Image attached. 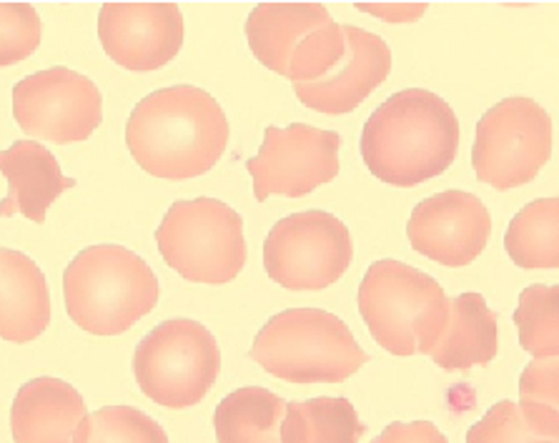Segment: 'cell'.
Segmentation results:
<instances>
[{"label": "cell", "instance_id": "6da1fadb", "mask_svg": "<svg viewBox=\"0 0 559 443\" xmlns=\"http://www.w3.org/2000/svg\"><path fill=\"white\" fill-rule=\"evenodd\" d=\"M228 135L224 108L197 85H171L148 93L131 110L126 146L146 173L164 181H189L222 160Z\"/></svg>", "mask_w": 559, "mask_h": 443}, {"label": "cell", "instance_id": "7a4b0ae2", "mask_svg": "<svg viewBox=\"0 0 559 443\" xmlns=\"http://www.w3.org/2000/svg\"><path fill=\"white\" fill-rule=\"evenodd\" d=\"M460 121L442 96L406 88L389 96L361 131V160L381 183L412 189L442 176L460 151Z\"/></svg>", "mask_w": 559, "mask_h": 443}, {"label": "cell", "instance_id": "3957f363", "mask_svg": "<svg viewBox=\"0 0 559 443\" xmlns=\"http://www.w3.org/2000/svg\"><path fill=\"white\" fill-rule=\"evenodd\" d=\"M66 311L93 336H118L156 309L160 286L141 255L116 243L83 249L63 274Z\"/></svg>", "mask_w": 559, "mask_h": 443}, {"label": "cell", "instance_id": "277c9868", "mask_svg": "<svg viewBox=\"0 0 559 443\" xmlns=\"http://www.w3.org/2000/svg\"><path fill=\"white\" fill-rule=\"evenodd\" d=\"M249 356L286 383H342L369 356L346 323L321 309H289L271 316L253 338Z\"/></svg>", "mask_w": 559, "mask_h": 443}, {"label": "cell", "instance_id": "5b68a950", "mask_svg": "<svg viewBox=\"0 0 559 443\" xmlns=\"http://www.w3.org/2000/svg\"><path fill=\"white\" fill-rule=\"evenodd\" d=\"M357 301L371 338L394 356L429 354L449 309L435 278L394 259L371 263Z\"/></svg>", "mask_w": 559, "mask_h": 443}, {"label": "cell", "instance_id": "8992f818", "mask_svg": "<svg viewBox=\"0 0 559 443\" xmlns=\"http://www.w3.org/2000/svg\"><path fill=\"white\" fill-rule=\"evenodd\" d=\"M160 259L191 284L224 286L247 266L243 220L216 199L176 201L156 228Z\"/></svg>", "mask_w": 559, "mask_h": 443}, {"label": "cell", "instance_id": "52a82bcc", "mask_svg": "<svg viewBox=\"0 0 559 443\" xmlns=\"http://www.w3.org/2000/svg\"><path fill=\"white\" fill-rule=\"evenodd\" d=\"M222 354L211 331L199 321L158 323L135 346L133 373L151 402L166 408H189L214 388Z\"/></svg>", "mask_w": 559, "mask_h": 443}, {"label": "cell", "instance_id": "ba28073f", "mask_svg": "<svg viewBox=\"0 0 559 443\" xmlns=\"http://www.w3.org/2000/svg\"><path fill=\"white\" fill-rule=\"evenodd\" d=\"M552 156V118L537 100L504 98L479 118L472 166L481 183L512 191L535 181Z\"/></svg>", "mask_w": 559, "mask_h": 443}, {"label": "cell", "instance_id": "9c48e42d", "mask_svg": "<svg viewBox=\"0 0 559 443\" xmlns=\"http://www.w3.org/2000/svg\"><path fill=\"white\" fill-rule=\"evenodd\" d=\"M352 259L349 228L326 211L286 216L264 241L266 276L286 291H321L334 286Z\"/></svg>", "mask_w": 559, "mask_h": 443}, {"label": "cell", "instance_id": "30bf717a", "mask_svg": "<svg viewBox=\"0 0 559 443\" xmlns=\"http://www.w3.org/2000/svg\"><path fill=\"white\" fill-rule=\"evenodd\" d=\"M13 118L23 133L68 146L91 139L104 121V96L88 75L56 65L15 83Z\"/></svg>", "mask_w": 559, "mask_h": 443}, {"label": "cell", "instance_id": "8fae6325", "mask_svg": "<svg viewBox=\"0 0 559 443\" xmlns=\"http://www.w3.org/2000/svg\"><path fill=\"white\" fill-rule=\"evenodd\" d=\"M342 135L307 123L269 125L259 156L247 160L253 195L264 203L271 195L301 199L338 176Z\"/></svg>", "mask_w": 559, "mask_h": 443}, {"label": "cell", "instance_id": "7c38bea8", "mask_svg": "<svg viewBox=\"0 0 559 443\" xmlns=\"http://www.w3.org/2000/svg\"><path fill=\"white\" fill-rule=\"evenodd\" d=\"M492 216L481 199L467 191L429 195L412 211L406 238L412 249L447 268L469 266L487 249Z\"/></svg>", "mask_w": 559, "mask_h": 443}, {"label": "cell", "instance_id": "4fadbf2b", "mask_svg": "<svg viewBox=\"0 0 559 443\" xmlns=\"http://www.w3.org/2000/svg\"><path fill=\"white\" fill-rule=\"evenodd\" d=\"M98 38L126 71H158L181 53L183 13L176 3H104Z\"/></svg>", "mask_w": 559, "mask_h": 443}, {"label": "cell", "instance_id": "5bb4252c", "mask_svg": "<svg viewBox=\"0 0 559 443\" xmlns=\"http://www.w3.org/2000/svg\"><path fill=\"white\" fill-rule=\"evenodd\" d=\"M346 40L336 61L317 81L294 85L296 98L311 110L342 116L357 110L392 73V50L377 33L344 25Z\"/></svg>", "mask_w": 559, "mask_h": 443}, {"label": "cell", "instance_id": "9a60e30c", "mask_svg": "<svg viewBox=\"0 0 559 443\" xmlns=\"http://www.w3.org/2000/svg\"><path fill=\"white\" fill-rule=\"evenodd\" d=\"M0 173L8 181V195L0 201V218L23 216L44 224L58 195L71 191L75 181L61 173L53 153L33 141H19L0 151Z\"/></svg>", "mask_w": 559, "mask_h": 443}, {"label": "cell", "instance_id": "2e32d148", "mask_svg": "<svg viewBox=\"0 0 559 443\" xmlns=\"http://www.w3.org/2000/svg\"><path fill=\"white\" fill-rule=\"evenodd\" d=\"M86 404L71 383L40 376L23 383L13 398L11 431L15 443H73L86 419Z\"/></svg>", "mask_w": 559, "mask_h": 443}, {"label": "cell", "instance_id": "e0dca14e", "mask_svg": "<svg viewBox=\"0 0 559 443\" xmlns=\"http://www.w3.org/2000/svg\"><path fill=\"white\" fill-rule=\"evenodd\" d=\"M50 323L48 280L28 255L0 249V338L31 344Z\"/></svg>", "mask_w": 559, "mask_h": 443}, {"label": "cell", "instance_id": "ac0fdd59", "mask_svg": "<svg viewBox=\"0 0 559 443\" xmlns=\"http://www.w3.org/2000/svg\"><path fill=\"white\" fill-rule=\"evenodd\" d=\"M332 23V15L321 3H261L249 13L243 31L257 61L286 79L301 40Z\"/></svg>", "mask_w": 559, "mask_h": 443}, {"label": "cell", "instance_id": "d6986e66", "mask_svg": "<svg viewBox=\"0 0 559 443\" xmlns=\"http://www.w3.org/2000/svg\"><path fill=\"white\" fill-rule=\"evenodd\" d=\"M429 359L444 371H469L497 356V313L481 294H462L449 301L442 331Z\"/></svg>", "mask_w": 559, "mask_h": 443}, {"label": "cell", "instance_id": "ffe728a7", "mask_svg": "<svg viewBox=\"0 0 559 443\" xmlns=\"http://www.w3.org/2000/svg\"><path fill=\"white\" fill-rule=\"evenodd\" d=\"M286 402L274 391L243 386L228 394L214 411L218 443H282Z\"/></svg>", "mask_w": 559, "mask_h": 443}, {"label": "cell", "instance_id": "44dd1931", "mask_svg": "<svg viewBox=\"0 0 559 443\" xmlns=\"http://www.w3.org/2000/svg\"><path fill=\"white\" fill-rule=\"evenodd\" d=\"M367 431L349 398L286 402L282 443H359Z\"/></svg>", "mask_w": 559, "mask_h": 443}, {"label": "cell", "instance_id": "7402d4cb", "mask_svg": "<svg viewBox=\"0 0 559 443\" xmlns=\"http://www.w3.org/2000/svg\"><path fill=\"white\" fill-rule=\"evenodd\" d=\"M504 251L520 268L555 271L559 266V201L537 199L512 218Z\"/></svg>", "mask_w": 559, "mask_h": 443}, {"label": "cell", "instance_id": "603a6c76", "mask_svg": "<svg viewBox=\"0 0 559 443\" xmlns=\"http://www.w3.org/2000/svg\"><path fill=\"white\" fill-rule=\"evenodd\" d=\"M559 286L539 284L524 288L514 323L520 331L522 348L535 359H557L559 356Z\"/></svg>", "mask_w": 559, "mask_h": 443}, {"label": "cell", "instance_id": "cb8c5ba5", "mask_svg": "<svg viewBox=\"0 0 559 443\" xmlns=\"http://www.w3.org/2000/svg\"><path fill=\"white\" fill-rule=\"evenodd\" d=\"M73 443H168V436L164 426L139 408L106 406L83 419Z\"/></svg>", "mask_w": 559, "mask_h": 443}, {"label": "cell", "instance_id": "d4e9b609", "mask_svg": "<svg viewBox=\"0 0 559 443\" xmlns=\"http://www.w3.org/2000/svg\"><path fill=\"white\" fill-rule=\"evenodd\" d=\"M520 394L524 419L547 436L559 439V361L535 359L524 366Z\"/></svg>", "mask_w": 559, "mask_h": 443}, {"label": "cell", "instance_id": "484cf974", "mask_svg": "<svg viewBox=\"0 0 559 443\" xmlns=\"http://www.w3.org/2000/svg\"><path fill=\"white\" fill-rule=\"evenodd\" d=\"M44 38V23L31 3H0V65L31 58Z\"/></svg>", "mask_w": 559, "mask_h": 443}, {"label": "cell", "instance_id": "4316f807", "mask_svg": "<svg viewBox=\"0 0 559 443\" xmlns=\"http://www.w3.org/2000/svg\"><path fill=\"white\" fill-rule=\"evenodd\" d=\"M467 443H559V439L547 436L524 419L520 404L499 402L489 408L485 419L472 426Z\"/></svg>", "mask_w": 559, "mask_h": 443}, {"label": "cell", "instance_id": "83f0119b", "mask_svg": "<svg viewBox=\"0 0 559 443\" xmlns=\"http://www.w3.org/2000/svg\"><path fill=\"white\" fill-rule=\"evenodd\" d=\"M371 443H449L442 431L429 421H412L389 423L384 431Z\"/></svg>", "mask_w": 559, "mask_h": 443}, {"label": "cell", "instance_id": "f1b7e54d", "mask_svg": "<svg viewBox=\"0 0 559 443\" xmlns=\"http://www.w3.org/2000/svg\"><path fill=\"white\" fill-rule=\"evenodd\" d=\"M359 11H369L374 15H381V19L392 21V23H412L417 15H421L427 11V5H381V8H374V5H357Z\"/></svg>", "mask_w": 559, "mask_h": 443}]
</instances>
